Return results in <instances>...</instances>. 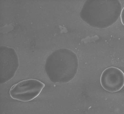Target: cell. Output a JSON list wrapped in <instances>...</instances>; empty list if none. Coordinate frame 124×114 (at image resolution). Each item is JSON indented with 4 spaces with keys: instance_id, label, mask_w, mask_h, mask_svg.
Segmentation results:
<instances>
[{
    "instance_id": "cell-5",
    "label": "cell",
    "mask_w": 124,
    "mask_h": 114,
    "mask_svg": "<svg viewBox=\"0 0 124 114\" xmlns=\"http://www.w3.org/2000/svg\"><path fill=\"white\" fill-rule=\"evenodd\" d=\"M100 83L106 91L110 93L116 92L124 86V73L117 68H108L102 73Z\"/></svg>"
},
{
    "instance_id": "cell-2",
    "label": "cell",
    "mask_w": 124,
    "mask_h": 114,
    "mask_svg": "<svg viewBox=\"0 0 124 114\" xmlns=\"http://www.w3.org/2000/svg\"><path fill=\"white\" fill-rule=\"evenodd\" d=\"M77 55L69 49H60L47 57L45 64L46 73L49 79L55 83H69L75 77L78 68Z\"/></svg>"
},
{
    "instance_id": "cell-4",
    "label": "cell",
    "mask_w": 124,
    "mask_h": 114,
    "mask_svg": "<svg viewBox=\"0 0 124 114\" xmlns=\"http://www.w3.org/2000/svg\"><path fill=\"white\" fill-rule=\"evenodd\" d=\"M0 84L10 81L14 77L19 68L18 57L15 50L11 47L0 46Z\"/></svg>"
},
{
    "instance_id": "cell-1",
    "label": "cell",
    "mask_w": 124,
    "mask_h": 114,
    "mask_svg": "<svg viewBox=\"0 0 124 114\" xmlns=\"http://www.w3.org/2000/svg\"><path fill=\"white\" fill-rule=\"evenodd\" d=\"M117 0H89L82 8L80 16L83 20L95 28H107L116 22L122 9Z\"/></svg>"
},
{
    "instance_id": "cell-6",
    "label": "cell",
    "mask_w": 124,
    "mask_h": 114,
    "mask_svg": "<svg viewBox=\"0 0 124 114\" xmlns=\"http://www.w3.org/2000/svg\"><path fill=\"white\" fill-rule=\"evenodd\" d=\"M120 17L121 23L124 26V7L121 10Z\"/></svg>"
},
{
    "instance_id": "cell-3",
    "label": "cell",
    "mask_w": 124,
    "mask_h": 114,
    "mask_svg": "<svg viewBox=\"0 0 124 114\" xmlns=\"http://www.w3.org/2000/svg\"><path fill=\"white\" fill-rule=\"evenodd\" d=\"M45 87V84L38 80H24L12 86L9 95L12 99L18 101H30L38 96Z\"/></svg>"
}]
</instances>
